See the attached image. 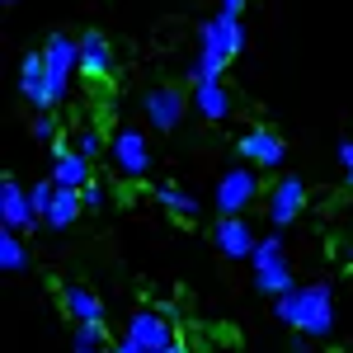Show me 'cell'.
Instances as JSON below:
<instances>
[{"label": "cell", "mask_w": 353, "mask_h": 353, "mask_svg": "<svg viewBox=\"0 0 353 353\" xmlns=\"http://www.w3.org/2000/svg\"><path fill=\"white\" fill-rule=\"evenodd\" d=\"M245 52V24L236 14H217L198 24V57L189 61V81H221V71Z\"/></svg>", "instance_id": "obj_1"}, {"label": "cell", "mask_w": 353, "mask_h": 353, "mask_svg": "<svg viewBox=\"0 0 353 353\" xmlns=\"http://www.w3.org/2000/svg\"><path fill=\"white\" fill-rule=\"evenodd\" d=\"M273 316L283 325H292L297 334L325 339L334 330V288L330 283H311V288H292L283 297H273Z\"/></svg>", "instance_id": "obj_2"}, {"label": "cell", "mask_w": 353, "mask_h": 353, "mask_svg": "<svg viewBox=\"0 0 353 353\" xmlns=\"http://www.w3.org/2000/svg\"><path fill=\"white\" fill-rule=\"evenodd\" d=\"M250 264H254V288H259L264 297H283V292L297 288V283H292V264H288V254H283V231L259 236Z\"/></svg>", "instance_id": "obj_3"}, {"label": "cell", "mask_w": 353, "mask_h": 353, "mask_svg": "<svg viewBox=\"0 0 353 353\" xmlns=\"http://www.w3.org/2000/svg\"><path fill=\"white\" fill-rule=\"evenodd\" d=\"M81 71V38H66V33H52L43 43V76H48V94L52 104H61L71 94V81Z\"/></svg>", "instance_id": "obj_4"}, {"label": "cell", "mask_w": 353, "mask_h": 353, "mask_svg": "<svg viewBox=\"0 0 353 353\" xmlns=\"http://www.w3.org/2000/svg\"><path fill=\"white\" fill-rule=\"evenodd\" d=\"M165 344H174V321L151 306V311H137L128 321V334L118 339V353H161Z\"/></svg>", "instance_id": "obj_5"}, {"label": "cell", "mask_w": 353, "mask_h": 353, "mask_svg": "<svg viewBox=\"0 0 353 353\" xmlns=\"http://www.w3.org/2000/svg\"><path fill=\"white\" fill-rule=\"evenodd\" d=\"M259 198V174L254 170H245V165H236V170H226L217 179V193H212V208H217L221 217H245V208Z\"/></svg>", "instance_id": "obj_6"}, {"label": "cell", "mask_w": 353, "mask_h": 353, "mask_svg": "<svg viewBox=\"0 0 353 353\" xmlns=\"http://www.w3.org/2000/svg\"><path fill=\"white\" fill-rule=\"evenodd\" d=\"M109 156H113V170H118L123 179H146V170H151V146H146V137L132 132V128L113 132Z\"/></svg>", "instance_id": "obj_7"}, {"label": "cell", "mask_w": 353, "mask_h": 353, "mask_svg": "<svg viewBox=\"0 0 353 353\" xmlns=\"http://www.w3.org/2000/svg\"><path fill=\"white\" fill-rule=\"evenodd\" d=\"M236 151H241L254 170H283V161H288V146H283V137L273 132V128H250V132L236 141Z\"/></svg>", "instance_id": "obj_8"}, {"label": "cell", "mask_w": 353, "mask_h": 353, "mask_svg": "<svg viewBox=\"0 0 353 353\" xmlns=\"http://www.w3.org/2000/svg\"><path fill=\"white\" fill-rule=\"evenodd\" d=\"M48 179L57 189H85L94 179V161L81 156L76 146H66V141H52V174Z\"/></svg>", "instance_id": "obj_9"}, {"label": "cell", "mask_w": 353, "mask_h": 353, "mask_svg": "<svg viewBox=\"0 0 353 353\" xmlns=\"http://www.w3.org/2000/svg\"><path fill=\"white\" fill-rule=\"evenodd\" d=\"M301 208H306V184H301L297 174H283L269 193V226L273 231L292 226V221L301 217Z\"/></svg>", "instance_id": "obj_10"}, {"label": "cell", "mask_w": 353, "mask_h": 353, "mask_svg": "<svg viewBox=\"0 0 353 353\" xmlns=\"http://www.w3.org/2000/svg\"><path fill=\"white\" fill-rule=\"evenodd\" d=\"M141 109H146V123L151 128H161V132H174L179 123H184V109H189V99H184V90H146V99H141Z\"/></svg>", "instance_id": "obj_11"}, {"label": "cell", "mask_w": 353, "mask_h": 353, "mask_svg": "<svg viewBox=\"0 0 353 353\" xmlns=\"http://www.w3.org/2000/svg\"><path fill=\"white\" fill-rule=\"evenodd\" d=\"M0 221H5V231H28V226H38L33 203H28V189H19L14 174L0 179Z\"/></svg>", "instance_id": "obj_12"}, {"label": "cell", "mask_w": 353, "mask_h": 353, "mask_svg": "<svg viewBox=\"0 0 353 353\" xmlns=\"http://www.w3.org/2000/svg\"><path fill=\"white\" fill-rule=\"evenodd\" d=\"M212 241H217V250L226 254V259H250L254 245H259V236L250 231V221H245V217H217Z\"/></svg>", "instance_id": "obj_13"}, {"label": "cell", "mask_w": 353, "mask_h": 353, "mask_svg": "<svg viewBox=\"0 0 353 353\" xmlns=\"http://www.w3.org/2000/svg\"><path fill=\"white\" fill-rule=\"evenodd\" d=\"M81 76H90V81H109L113 76V48L99 28L81 33Z\"/></svg>", "instance_id": "obj_14"}, {"label": "cell", "mask_w": 353, "mask_h": 353, "mask_svg": "<svg viewBox=\"0 0 353 353\" xmlns=\"http://www.w3.org/2000/svg\"><path fill=\"white\" fill-rule=\"evenodd\" d=\"M19 94L33 104V113L57 109L52 94H48V76H43V52H28L24 61H19Z\"/></svg>", "instance_id": "obj_15"}, {"label": "cell", "mask_w": 353, "mask_h": 353, "mask_svg": "<svg viewBox=\"0 0 353 353\" xmlns=\"http://www.w3.org/2000/svg\"><path fill=\"white\" fill-rule=\"evenodd\" d=\"M61 306H66V316H71L76 325H99V330H104V301L94 297L90 288L66 283V288H61Z\"/></svg>", "instance_id": "obj_16"}, {"label": "cell", "mask_w": 353, "mask_h": 353, "mask_svg": "<svg viewBox=\"0 0 353 353\" xmlns=\"http://www.w3.org/2000/svg\"><path fill=\"white\" fill-rule=\"evenodd\" d=\"M193 109L203 113L208 123H221V118L231 113V90L221 81H198L193 85Z\"/></svg>", "instance_id": "obj_17"}, {"label": "cell", "mask_w": 353, "mask_h": 353, "mask_svg": "<svg viewBox=\"0 0 353 353\" xmlns=\"http://www.w3.org/2000/svg\"><path fill=\"white\" fill-rule=\"evenodd\" d=\"M156 203H161L170 217H179V221H198L203 217V203H198L189 189H179V184H161V189H156Z\"/></svg>", "instance_id": "obj_18"}, {"label": "cell", "mask_w": 353, "mask_h": 353, "mask_svg": "<svg viewBox=\"0 0 353 353\" xmlns=\"http://www.w3.org/2000/svg\"><path fill=\"white\" fill-rule=\"evenodd\" d=\"M81 212H85L81 189H57L52 212H48V226H52V231H66V226H76V221H81Z\"/></svg>", "instance_id": "obj_19"}, {"label": "cell", "mask_w": 353, "mask_h": 353, "mask_svg": "<svg viewBox=\"0 0 353 353\" xmlns=\"http://www.w3.org/2000/svg\"><path fill=\"white\" fill-rule=\"evenodd\" d=\"M28 264V250L19 241V231H0V269L5 273H24Z\"/></svg>", "instance_id": "obj_20"}, {"label": "cell", "mask_w": 353, "mask_h": 353, "mask_svg": "<svg viewBox=\"0 0 353 353\" xmlns=\"http://www.w3.org/2000/svg\"><path fill=\"white\" fill-rule=\"evenodd\" d=\"M52 198H57V184L52 179H38L33 189H28V203H33V217L48 226V212H52Z\"/></svg>", "instance_id": "obj_21"}, {"label": "cell", "mask_w": 353, "mask_h": 353, "mask_svg": "<svg viewBox=\"0 0 353 353\" xmlns=\"http://www.w3.org/2000/svg\"><path fill=\"white\" fill-rule=\"evenodd\" d=\"M81 198H85V212H104V208H109V189H104L99 179H90L81 189Z\"/></svg>", "instance_id": "obj_22"}, {"label": "cell", "mask_w": 353, "mask_h": 353, "mask_svg": "<svg viewBox=\"0 0 353 353\" xmlns=\"http://www.w3.org/2000/svg\"><path fill=\"white\" fill-rule=\"evenodd\" d=\"M81 156H90V161H99V151H104V137H99V128H85L76 141H71Z\"/></svg>", "instance_id": "obj_23"}, {"label": "cell", "mask_w": 353, "mask_h": 353, "mask_svg": "<svg viewBox=\"0 0 353 353\" xmlns=\"http://www.w3.org/2000/svg\"><path fill=\"white\" fill-rule=\"evenodd\" d=\"M28 132L38 137V141H57V123H52V109H48V113H33V123H28Z\"/></svg>", "instance_id": "obj_24"}, {"label": "cell", "mask_w": 353, "mask_h": 353, "mask_svg": "<svg viewBox=\"0 0 353 353\" xmlns=\"http://www.w3.org/2000/svg\"><path fill=\"white\" fill-rule=\"evenodd\" d=\"M339 165H344V179L353 184V141H339Z\"/></svg>", "instance_id": "obj_25"}, {"label": "cell", "mask_w": 353, "mask_h": 353, "mask_svg": "<svg viewBox=\"0 0 353 353\" xmlns=\"http://www.w3.org/2000/svg\"><path fill=\"white\" fill-rule=\"evenodd\" d=\"M292 353H316V339H311V334H297V339H292Z\"/></svg>", "instance_id": "obj_26"}, {"label": "cell", "mask_w": 353, "mask_h": 353, "mask_svg": "<svg viewBox=\"0 0 353 353\" xmlns=\"http://www.w3.org/2000/svg\"><path fill=\"white\" fill-rule=\"evenodd\" d=\"M241 10H245V0H221L217 14H236V19H241Z\"/></svg>", "instance_id": "obj_27"}, {"label": "cell", "mask_w": 353, "mask_h": 353, "mask_svg": "<svg viewBox=\"0 0 353 353\" xmlns=\"http://www.w3.org/2000/svg\"><path fill=\"white\" fill-rule=\"evenodd\" d=\"M161 353H189V349H184V344H179V339H174V344H165Z\"/></svg>", "instance_id": "obj_28"}, {"label": "cell", "mask_w": 353, "mask_h": 353, "mask_svg": "<svg viewBox=\"0 0 353 353\" xmlns=\"http://www.w3.org/2000/svg\"><path fill=\"white\" fill-rule=\"evenodd\" d=\"M76 353H118V349H76Z\"/></svg>", "instance_id": "obj_29"}, {"label": "cell", "mask_w": 353, "mask_h": 353, "mask_svg": "<svg viewBox=\"0 0 353 353\" xmlns=\"http://www.w3.org/2000/svg\"><path fill=\"white\" fill-rule=\"evenodd\" d=\"M344 259H349V269H353V245H349V250H344Z\"/></svg>", "instance_id": "obj_30"}, {"label": "cell", "mask_w": 353, "mask_h": 353, "mask_svg": "<svg viewBox=\"0 0 353 353\" xmlns=\"http://www.w3.org/2000/svg\"><path fill=\"white\" fill-rule=\"evenodd\" d=\"M5 5H14V0H5Z\"/></svg>", "instance_id": "obj_31"}]
</instances>
